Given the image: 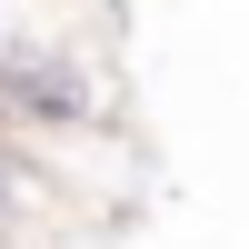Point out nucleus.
Listing matches in <instances>:
<instances>
[]
</instances>
